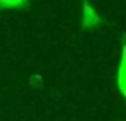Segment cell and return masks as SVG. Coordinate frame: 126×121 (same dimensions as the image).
<instances>
[{
	"label": "cell",
	"instance_id": "obj_1",
	"mask_svg": "<svg viewBox=\"0 0 126 121\" xmlns=\"http://www.w3.org/2000/svg\"><path fill=\"white\" fill-rule=\"evenodd\" d=\"M117 81H118L121 96L126 99V40L123 41V48H121V59H120V65H118Z\"/></svg>",
	"mask_w": 126,
	"mask_h": 121
},
{
	"label": "cell",
	"instance_id": "obj_2",
	"mask_svg": "<svg viewBox=\"0 0 126 121\" xmlns=\"http://www.w3.org/2000/svg\"><path fill=\"white\" fill-rule=\"evenodd\" d=\"M99 22H101V18H99V14L94 11L91 3H89L88 0H83V27L85 29L94 27Z\"/></svg>",
	"mask_w": 126,
	"mask_h": 121
},
{
	"label": "cell",
	"instance_id": "obj_3",
	"mask_svg": "<svg viewBox=\"0 0 126 121\" xmlns=\"http://www.w3.org/2000/svg\"><path fill=\"white\" fill-rule=\"evenodd\" d=\"M26 0H0V8H15L24 5Z\"/></svg>",
	"mask_w": 126,
	"mask_h": 121
}]
</instances>
